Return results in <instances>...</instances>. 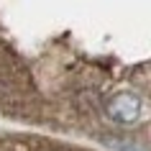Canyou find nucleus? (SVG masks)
Returning a JSON list of instances; mask_svg holds the SVG:
<instances>
[{
	"mask_svg": "<svg viewBox=\"0 0 151 151\" xmlns=\"http://www.w3.org/2000/svg\"><path fill=\"white\" fill-rule=\"evenodd\" d=\"M105 113H108V118L113 123L131 126L141 115V97L136 95V92H118V95H113L105 103Z\"/></svg>",
	"mask_w": 151,
	"mask_h": 151,
	"instance_id": "obj_1",
	"label": "nucleus"
}]
</instances>
